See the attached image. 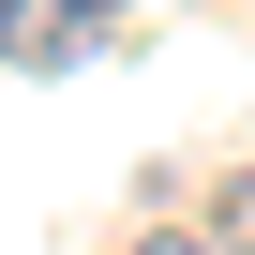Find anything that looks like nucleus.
<instances>
[{
  "instance_id": "obj_3",
  "label": "nucleus",
  "mask_w": 255,
  "mask_h": 255,
  "mask_svg": "<svg viewBox=\"0 0 255 255\" xmlns=\"http://www.w3.org/2000/svg\"><path fill=\"white\" fill-rule=\"evenodd\" d=\"M135 255H225V240H210V225H150Z\"/></svg>"
},
{
  "instance_id": "obj_1",
  "label": "nucleus",
  "mask_w": 255,
  "mask_h": 255,
  "mask_svg": "<svg viewBox=\"0 0 255 255\" xmlns=\"http://www.w3.org/2000/svg\"><path fill=\"white\" fill-rule=\"evenodd\" d=\"M90 30H105V15H75V0H15V15H0V60L75 75V60H90Z\"/></svg>"
},
{
  "instance_id": "obj_4",
  "label": "nucleus",
  "mask_w": 255,
  "mask_h": 255,
  "mask_svg": "<svg viewBox=\"0 0 255 255\" xmlns=\"http://www.w3.org/2000/svg\"><path fill=\"white\" fill-rule=\"evenodd\" d=\"M75 15H120V0H75Z\"/></svg>"
},
{
  "instance_id": "obj_5",
  "label": "nucleus",
  "mask_w": 255,
  "mask_h": 255,
  "mask_svg": "<svg viewBox=\"0 0 255 255\" xmlns=\"http://www.w3.org/2000/svg\"><path fill=\"white\" fill-rule=\"evenodd\" d=\"M0 15H15V0H0Z\"/></svg>"
},
{
  "instance_id": "obj_2",
  "label": "nucleus",
  "mask_w": 255,
  "mask_h": 255,
  "mask_svg": "<svg viewBox=\"0 0 255 255\" xmlns=\"http://www.w3.org/2000/svg\"><path fill=\"white\" fill-rule=\"evenodd\" d=\"M210 240H225V255H255V165L225 180V225H210Z\"/></svg>"
}]
</instances>
